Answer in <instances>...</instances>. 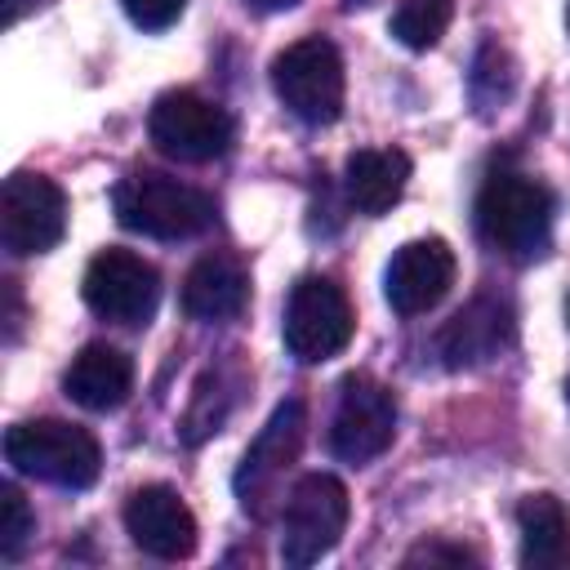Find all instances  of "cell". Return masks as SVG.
<instances>
[{
	"label": "cell",
	"instance_id": "cell-5",
	"mask_svg": "<svg viewBox=\"0 0 570 570\" xmlns=\"http://www.w3.org/2000/svg\"><path fill=\"white\" fill-rule=\"evenodd\" d=\"M347 485L330 472H307L285 494L281 512V561L285 566H316L347 530Z\"/></svg>",
	"mask_w": 570,
	"mask_h": 570
},
{
	"label": "cell",
	"instance_id": "cell-3",
	"mask_svg": "<svg viewBox=\"0 0 570 570\" xmlns=\"http://www.w3.org/2000/svg\"><path fill=\"white\" fill-rule=\"evenodd\" d=\"M4 459L13 472L62 485V490H89L102 472V450L89 428L67 419H31L4 432Z\"/></svg>",
	"mask_w": 570,
	"mask_h": 570
},
{
	"label": "cell",
	"instance_id": "cell-7",
	"mask_svg": "<svg viewBox=\"0 0 570 570\" xmlns=\"http://www.w3.org/2000/svg\"><path fill=\"white\" fill-rule=\"evenodd\" d=\"M147 134L151 142L169 156V160H183V165H205V160H218L232 138H236V125L232 116L209 102L205 94L196 89H169L151 102V116H147Z\"/></svg>",
	"mask_w": 570,
	"mask_h": 570
},
{
	"label": "cell",
	"instance_id": "cell-4",
	"mask_svg": "<svg viewBox=\"0 0 570 570\" xmlns=\"http://www.w3.org/2000/svg\"><path fill=\"white\" fill-rule=\"evenodd\" d=\"M272 89L285 102L289 116H298L303 125H334L343 116V58L334 49V40L325 36H303L289 49H281L272 58Z\"/></svg>",
	"mask_w": 570,
	"mask_h": 570
},
{
	"label": "cell",
	"instance_id": "cell-11",
	"mask_svg": "<svg viewBox=\"0 0 570 570\" xmlns=\"http://www.w3.org/2000/svg\"><path fill=\"white\" fill-rule=\"evenodd\" d=\"M396 436V396L387 383L370 374H347L338 387V405L330 419V450L343 463L379 459Z\"/></svg>",
	"mask_w": 570,
	"mask_h": 570
},
{
	"label": "cell",
	"instance_id": "cell-19",
	"mask_svg": "<svg viewBox=\"0 0 570 570\" xmlns=\"http://www.w3.org/2000/svg\"><path fill=\"white\" fill-rule=\"evenodd\" d=\"M454 18V0H401L392 13V36L405 49H432Z\"/></svg>",
	"mask_w": 570,
	"mask_h": 570
},
{
	"label": "cell",
	"instance_id": "cell-23",
	"mask_svg": "<svg viewBox=\"0 0 570 570\" xmlns=\"http://www.w3.org/2000/svg\"><path fill=\"white\" fill-rule=\"evenodd\" d=\"M472 561H476L472 548H463V543H441V539L419 543V548L405 552V566H472Z\"/></svg>",
	"mask_w": 570,
	"mask_h": 570
},
{
	"label": "cell",
	"instance_id": "cell-27",
	"mask_svg": "<svg viewBox=\"0 0 570 570\" xmlns=\"http://www.w3.org/2000/svg\"><path fill=\"white\" fill-rule=\"evenodd\" d=\"M566 405H570V383H566Z\"/></svg>",
	"mask_w": 570,
	"mask_h": 570
},
{
	"label": "cell",
	"instance_id": "cell-15",
	"mask_svg": "<svg viewBox=\"0 0 570 570\" xmlns=\"http://www.w3.org/2000/svg\"><path fill=\"white\" fill-rule=\"evenodd\" d=\"M62 392L94 414L120 410L134 392V361L111 343H85L62 374Z\"/></svg>",
	"mask_w": 570,
	"mask_h": 570
},
{
	"label": "cell",
	"instance_id": "cell-10",
	"mask_svg": "<svg viewBox=\"0 0 570 570\" xmlns=\"http://www.w3.org/2000/svg\"><path fill=\"white\" fill-rule=\"evenodd\" d=\"M303 436H307V405L298 396H289L272 410V419L263 423V432L254 436V445L245 450V459L236 468V499L245 512L267 517V503L276 499L285 472L294 468Z\"/></svg>",
	"mask_w": 570,
	"mask_h": 570
},
{
	"label": "cell",
	"instance_id": "cell-24",
	"mask_svg": "<svg viewBox=\"0 0 570 570\" xmlns=\"http://www.w3.org/2000/svg\"><path fill=\"white\" fill-rule=\"evenodd\" d=\"M245 9H254V13H281V9H294L298 0H240Z\"/></svg>",
	"mask_w": 570,
	"mask_h": 570
},
{
	"label": "cell",
	"instance_id": "cell-13",
	"mask_svg": "<svg viewBox=\"0 0 570 570\" xmlns=\"http://www.w3.org/2000/svg\"><path fill=\"white\" fill-rule=\"evenodd\" d=\"M125 530L134 548L156 561H183L196 552V517L169 485H138L125 499Z\"/></svg>",
	"mask_w": 570,
	"mask_h": 570
},
{
	"label": "cell",
	"instance_id": "cell-22",
	"mask_svg": "<svg viewBox=\"0 0 570 570\" xmlns=\"http://www.w3.org/2000/svg\"><path fill=\"white\" fill-rule=\"evenodd\" d=\"M120 4H125L129 22L142 27V31H165V27H174V22L183 18V9H187V0H120Z\"/></svg>",
	"mask_w": 570,
	"mask_h": 570
},
{
	"label": "cell",
	"instance_id": "cell-9",
	"mask_svg": "<svg viewBox=\"0 0 570 570\" xmlns=\"http://www.w3.org/2000/svg\"><path fill=\"white\" fill-rule=\"evenodd\" d=\"M80 294L89 312L111 325H147L160 303V276L134 249H98L85 267Z\"/></svg>",
	"mask_w": 570,
	"mask_h": 570
},
{
	"label": "cell",
	"instance_id": "cell-12",
	"mask_svg": "<svg viewBox=\"0 0 570 570\" xmlns=\"http://www.w3.org/2000/svg\"><path fill=\"white\" fill-rule=\"evenodd\" d=\"M450 285H454V249L441 236L405 240L383 272V294L396 316H419L436 307L450 294Z\"/></svg>",
	"mask_w": 570,
	"mask_h": 570
},
{
	"label": "cell",
	"instance_id": "cell-17",
	"mask_svg": "<svg viewBox=\"0 0 570 570\" xmlns=\"http://www.w3.org/2000/svg\"><path fill=\"white\" fill-rule=\"evenodd\" d=\"M410 183V156L401 147H361L343 165V191L356 214H387Z\"/></svg>",
	"mask_w": 570,
	"mask_h": 570
},
{
	"label": "cell",
	"instance_id": "cell-26",
	"mask_svg": "<svg viewBox=\"0 0 570 570\" xmlns=\"http://www.w3.org/2000/svg\"><path fill=\"white\" fill-rule=\"evenodd\" d=\"M343 4H347V9H356V4H370V0H343Z\"/></svg>",
	"mask_w": 570,
	"mask_h": 570
},
{
	"label": "cell",
	"instance_id": "cell-28",
	"mask_svg": "<svg viewBox=\"0 0 570 570\" xmlns=\"http://www.w3.org/2000/svg\"><path fill=\"white\" fill-rule=\"evenodd\" d=\"M566 321H570V298H566Z\"/></svg>",
	"mask_w": 570,
	"mask_h": 570
},
{
	"label": "cell",
	"instance_id": "cell-21",
	"mask_svg": "<svg viewBox=\"0 0 570 570\" xmlns=\"http://www.w3.org/2000/svg\"><path fill=\"white\" fill-rule=\"evenodd\" d=\"M31 534H36V517H31L27 499H22V490L18 485H0V557L18 561L22 548L31 543Z\"/></svg>",
	"mask_w": 570,
	"mask_h": 570
},
{
	"label": "cell",
	"instance_id": "cell-8",
	"mask_svg": "<svg viewBox=\"0 0 570 570\" xmlns=\"http://www.w3.org/2000/svg\"><path fill=\"white\" fill-rule=\"evenodd\" d=\"M67 232V196L45 174H9L0 187V245L13 258L49 254Z\"/></svg>",
	"mask_w": 570,
	"mask_h": 570
},
{
	"label": "cell",
	"instance_id": "cell-2",
	"mask_svg": "<svg viewBox=\"0 0 570 570\" xmlns=\"http://www.w3.org/2000/svg\"><path fill=\"white\" fill-rule=\"evenodd\" d=\"M111 209L120 227L151 236V240H191L214 223V200L200 187L178 183L156 169L125 174L111 191Z\"/></svg>",
	"mask_w": 570,
	"mask_h": 570
},
{
	"label": "cell",
	"instance_id": "cell-1",
	"mask_svg": "<svg viewBox=\"0 0 570 570\" xmlns=\"http://www.w3.org/2000/svg\"><path fill=\"white\" fill-rule=\"evenodd\" d=\"M476 232L512 263L539 258L552 232V191L517 169L490 174L476 191Z\"/></svg>",
	"mask_w": 570,
	"mask_h": 570
},
{
	"label": "cell",
	"instance_id": "cell-25",
	"mask_svg": "<svg viewBox=\"0 0 570 570\" xmlns=\"http://www.w3.org/2000/svg\"><path fill=\"white\" fill-rule=\"evenodd\" d=\"M22 4H36V0H9V18H18V13H22Z\"/></svg>",
	"mask_w": 570,
	"mask_h": 570
},
{
	"label": "cell",
	"instance_id": "cell-6",
	"mask_svg": "<svg viewBox=\"0 0 570 570\" xmlns=\"http://www.w3.org/2000/svg\"><path fill=\"white\" fill-rule=\"evenodd\" d=\"M352 330H356L352 303L330 276H298L294 281V289L285 298V321H281L285 347L294 361L321 365V361L338 356L352 343Z\"/></svg>",
	"mask_w": 570,
	"mask_h": 570
},
{
	"label": "cell",
	"instance_id": "cell-29",
	"mask_svg": "<svg viewBox=\"0 0 570 570\" xmlns=\"http://www.w3.org/2000/svg\"><path fill=\"white\" fill-rule=\"evenodd\" d=\"M566 27H570V4H566Z\"/></svg>",
	"mask_w": 570,
	"mask_h": 570
},
{
	"label": "cell",
	"instance_id": "cell-20",
	"mask_svg": "<svg viewBox=\"0 0 570 570\" xmlns=\"http://www.w3.org/2000/svg\"><path fill=\"white\" fill-rule=\"evenodd\" d=\"M517 89V62L508 58V49H499L494 40H485L476 49V62H472V98L481 111H494L499 102H508Z\"/></svg>",
	"mask_w": 570,
	"mask_h": 570
},
{
	"label": "cell",
	"instance_id": "cell-18",
	"mask_svg": "<svg viewBox=\"0 0 570 570\" xmlns=\"http://www.w3.org/2000/svg\"><path fill=\"white\" fill-rule=\"evenodd\" d=\"M521 566L525 570H566L570 566V512L557 494H525L517 503Z\"/></svg>",
	"mask_w": 570,
	"mask_h": 570
},
{
	"label": "cell",
	"instance_id": "cell-16",
	"mask_svg": "<svg viewBox=\"0 0 570 570\" xmlns=\"http://www.w3.org/2000/svg\"><path fill=\"white\" fill-rule=\"evenodd\" d=\"M249 303V272L232 254H205L183 276V312L191 321H232Z\"/></svg>",
	"mask_w": 570,
	"mask_h": 570
},
{
	"label": "cell",
	"instance_id": "cell-14",
	"mask_svg": "<svg viewBox=\"0 0 570 570\" xmlns=\"http://www.w3.org/2000/svg\"><path fill=\"white\" fill-rule=\"evenodd\" d=\"M517 338V316L503 298L494 294H476L472 303H463L445 330H441V361L450 370H476L490 365L499 352H508Z\"/></svg>",
	"mask_w": 570,
	"mask_h": 570
}]
</instances>
